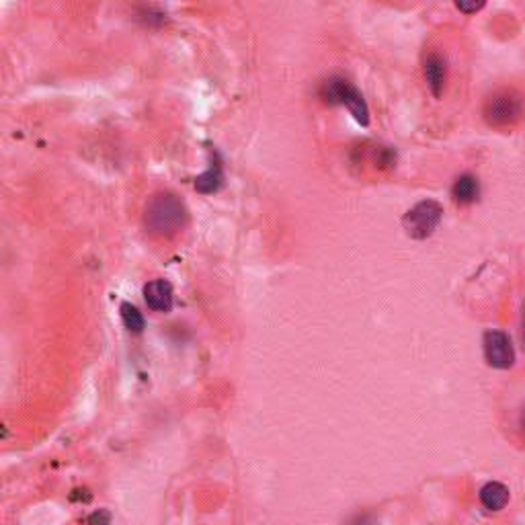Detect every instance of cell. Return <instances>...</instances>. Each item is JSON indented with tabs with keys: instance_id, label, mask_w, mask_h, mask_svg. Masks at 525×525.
Here are the masks:
<instances>
[{
	"instance_id": "8fae6325",
	"label": "cell",
	"mask_w": 525,
	"mask_h": 525,
	"mask_svg": "<svg viewBox=\"0 0 525 525\" xmlns=\"http://www.w3.org/2000/svg\"><path fill=\"white\" fill-rule=\"evenodd\" d=\"M121 312V320H123V324H125V329L129 331V333H142L144 331V316L142 312L138 310L134 304H129V302H123L120 306Z\"/></svg>"
},
{
	"instance_id": "3957f363",
	"label": "cell",
	"mask_w": 525,
	"mask_h": 525,
	"mask_svg": "<svg viewBox=\"0 0 525 525\" xmlns=\"http://www.w3.org/2000/svg\"><path fill=\"white\" fill-rule=\"evenodd\" d=\"M441 217H443V208L433 199H425L406 212L403 224L410 239L423 240L429 239L437 230V226L441 224Z\"/></svg>"
},
{
	"instance_id": "5b68a950",
	"label": "cell",
	"mask_w": 525,
	"mask_h": 525,
	"mask_svg": "<svg viewBox=\"0 0 525 525\" xmlns=\"http://www.w3.org/2000/svg\"><path fill=\"white\" fill-rule=\"evenodd\" d=\"M524 113V105L521 99L511 93H501L488 99L486 107H484V118L493 125H509L521 118Z\"/></svg>"
},
{
	"instance_id": "7a4b0ae2",
	"label": "cell",
	"mask_w": 525,
	"mask_h": 525,
	"mask_svg": "<svg viewBox=\"0 0 525 525\" xmlns=\"http://www.w3.org/2000/svg\"><path fill=\"white\" fill-rule=\"evenodd\" d=\"M320 96L327 101V103H341L349 109V113L355 118L359 125H367L369 123V109H367V103L363 95L359 93L358 89L345 80V78H331L322 84L320 89Z\"/></svg>"
},
{
	"instance_id": "9a60e30c",
	"label": "cell",
	"mask_w": 525,
	"mask_h": 525,
	"mask_svg": "<svg viewBox=\"0 0 525 525\" xmlns=\"http://www.w3.org/2000/svg\"><path fill=\"white\" fill-rule=\"evenodd\" d=\"M521 429H524V433H525V410H524V415H521Z\"/></svg>"
},
{
	"instance_id": "52a82bcc",
	"label": "cell",
	"mask_w": 525,
	"mask_h": 525,
	"mask_svg": "<svg viewBox=\"0 0 525 525\" xmlns=\"http://www.w3.org/2000/svg\"><path fill=\"white\" fill-rule=\"evenodd\" d=\"M425 78H427V84H429L433 95H443L445 80H448V62H445L443 56L429 53V58L425 60Z\"/></svg>"
},
{
	"instance_id": "ba28073f",
	"label": "cell",
	"mask_w": 525,
	"mask_h": 525,
	"mask_svg": "<svg viewBox=\"0 0 525 525\" xmlns=\"http://www.w3.org/2000/svg\"><path fill=\"white\" fill-rule=\"evenodd\" d=\"M480 502L488 511H501L509 502V488L502 482H486L480 488Z\"/></svg>"
},
{
	"instance_id": "8992f818",
	"label": "cell",
	"mask_w": 525,
	"mask_h": 525,
	"mask_svg": "<svg viewBox=\"0 0 525 525\" xmlns=\"http://www.w3.org/2000/svg\"><path fill=\"white\" fill-rule=\"evenodd\" d=\"M144 300L148 308L154 312L172 310V286L165 279H154L144 286Z\"/></svg>"
},
{
	"instance_id": "277c9868",
	"label": "cell",
	"mask_w": 525,
	"mask_h": 525,
	"mask_svg": "<svg viewBox=\"0 0 525 525\" xmlns=\"http://www.w3.org/2000/svg\"><path fill=\"white\" fill-rule=\"evenodd\" d=\"M484 358L491 367L497 369H509L515 363V349L511 343V336L502 331H486L482 339Z\"/></svg>"
},
{
	"instance_id": "5bb4252c",
	"label": "cell",
	"mask_w": 525,
	"mask_h": 525,
	"mask_svg": "<svg viewBox=\"0 0 525 525\" xmlns=\"http://www.w3.org/2000/svg\"><path fill=\"white\" fill-rule=\"evenodd\" d=\"M521 339H524V347H525V310H524V324H521Z\"/></svg>"
},
{
	"instance_id": "4fadbf2b",
	"label": "cell",
	"mask_w": 525,
	"mask_h": 525,
	"mask_svg": "<svg viewBox=\"0 0 525 525\" xmlns=\"http://www.w3.org/2000/svg\"><path fill=\"white\" fill-rule=\"evenodd\" d=\"M455 6H457L462 13H468V15H470V13L480 11V8L484 6V2H470V4H468V2H455Z\"/></svg>"
},
{
	"instance_id": "7c38bea8",
	"label": "cell",
	"mask_w": 525,
	"mask_h": 525,
	"mask_svg": "<svg viewBox=\"0 0 525 525\" xmlns=\"http://www.w3.org/2000/svg\"><path fill=\"white\" fill-rule=\"evenodd\" d=\"M89 525H111V513L107 509H96L87 519Z\"/></svg>"
},
{
	"instance_id": "9c48e42d",
	"label": "cell",
	"mask_w": 525,
	"mask_h": 525,
	"mask_svg": "<svg viewBox=\"0 0 525 525\" xmlns=\"http://www.w3.org/2000/svg\"><path fill=\"white\" fill-rule=\"evenodd\" d=\"M478 195H480V187H478L476 177H472V175H462V177L455 179L454 187H452V197H454L455 203H460V205H470V203L476 201Z\"/></svg>"
},
{
	"instance_id": "30bf717a",
	"label": "cell",
	"mask_w": 525,
	"mask_h": 525,
	"mask_svg": "<svg viewBox=\"0 0 525 525\" xmlns=\"http://www.w3.org/2000/svg\"><path fill=\"white\" fill-rule=\"evenodd\" d=\"M224 183L222 177V167L220 165H212L203 175H199L195 179V189L199 193H215Z\"/></svg>"
},
{
	"instance_id": "6da1fadb",
	"label": "cell",
	"mask_w": 525,
	"mask_h": 525,
	"mask_svg": "<svg viewBox=\"0 0 525 525\" xmlns=\"http://www.w3.org/2000/svg\"><path fill=\"white\" fill-rule=\"evenodd\" d=\"M187 208L172 193H158L152 197L146 210V228L156 236H172L187 224Z\"/></svg>"
}]
</instances>
